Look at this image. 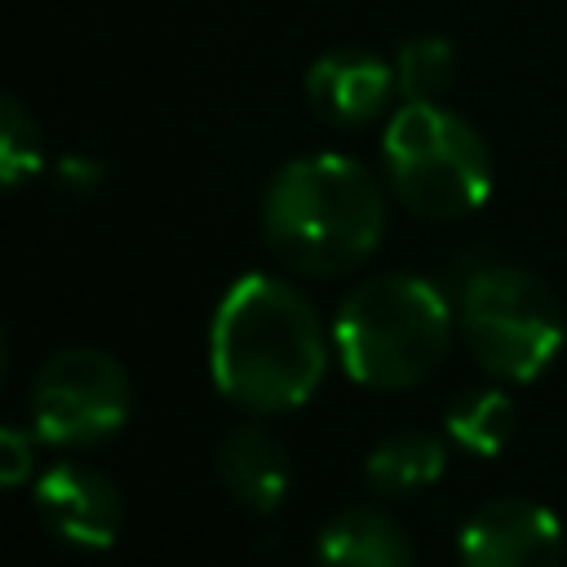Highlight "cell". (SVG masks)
Masks as SVG:
<instances>
[{"instance_id": "6da1fadb", "label": "cell", "mask_w": 567, "mask_h": 567, "mask_svg": "<svg viewBox=\"0 0 567 567\" xmlns=\"http://www.w3.org/2000/svg\"><path fill=\"white\" fill-rule=\"evenodd\" d=\"M328 368L315 306L275 275H244L217 301L208 328L213 385L244 412L275 416L301 408Z\"/></svg>"}, {"instance_id": "7a4b0ae2", "label": "cell", "mask_w": 567, "mask_h": 567, "mask_svg": "<svg viewBox=\"0 0 567 567\" xmlns=\"http://www.w3.org/2000/svg\"><path fill=\"white\" fill-rule=\"evenodd\" d=\"M385 230V190L350 155L284 164L261 199L266 248L297 275H346L372 257Z\"/></svg>"}, {"instance_id": "3957f363", "label": "cell", "mask_w": 567, "mask_h": 567, "mask_svg": "<svg viewBox=\"0 0 567 567\" xmlns=\"http://www.w3.org/2000/svg\"><path fill=\"white\" fill-rule=\"evenodd\" d=\"M346 377L368 390H408L425 381L452 346V306L421 275H372L354 284L332 319Z\"/></svg>"}, {"instance_id": "277c9868", "label": "cell", "mask_w": 567, "mask_h": 567, "mask_svg": "<svg viewBox=\"0 0 567 567\" xmlns=\"http://www.w3.org/2000/svg\"><path fill=\"white\" fill-rule=\"evenodd\" d=\"M394 199L430 221L474 213L492 190V151L483 133L443 102H403L381 137Z\"/></svg>"}, {"instance_id": "5b68a950", "label": "cell", "mask_w": 567, "mask_h": 567, "mask_svg": "<svg viewBox=\"0 0 567 567\" xmlns=\"http://www.w3.org/2000/svg\"><path fill=\"white\" fill-rule=\"evenodd\" d=\"M456 323L483 372L496 381H536L563 346V310L549 284L509 261L465 270Z\"/></svg>"}, {"instance_id": "8992f818", "label": "cell", "mask_w": 567, "mask_h": 567, "mask_svg": "<svg viewBox=\"0 0 567 567\" xmlns=\"http://www.w3.org/2000/svg\"><path fill=\"white\" fill-rule=\"evenodd\" d=\"M133 412L128 372L93 346L58 350L31 381V434L53 447H89L111 439Z\"/></svg>"}, {"instance_id": "52a82bcc", "label": "cell", "mask_w": 567, "mask_h": 567, "mask_svg": "<svg viewBox=\"0 0 567 567\" xmlns=\"http://www.w3.org/2000/svg\"><path fill=\"white\" fill-rule=\"evenodd\" d=\"M461 567H563V523L527 496L478 505L456 536Z\"/></svg>"}, {"instance_id": "ba28073f", "label": "cell", "mask_w": 567, "mask_h": 567, "mask_svg": "<svg viewBox=\"0 0 567 567\" xmlns=\"http://www.w3.org/2000/svg\"><path fill=\"white\" fill-rule=\"evenodd\" d=\"M31 501H35L40 523L58 540L80 545V549H106L120 536V523H124L120 487L102 470H93L84 461L49 465L35 478V496Z\"/></svg>"}, {"instance_id": "9c48e42d", "label": "cell", "mask_w": 567, "mask_h": 567, "mask_svg": "<svg viewBox=\"0 0 567 567\" xmlns=\"http://www.w3.org/2000/svg\"><path fill=\"white\" fill-rule=\"evenodd\" d=\"M394 84V66L368 49H332L306 66V102L319 120L337 128H359L385 115Z\"/></svg>"}, {"instance_id": "30bf717a", "label": "cell", "mask_w": 567, "mask_h": 567, "mask_svg": "<svg viewBox=\"0 0 567 567\" xmlns=\"http://www.w3.org/2000/svg\"><path fill=\"white\" fill-rule=\"evenodd\" d=\"M217 478L235 496V505L252 514H270L288 496L292 461H288V447L266 425L248 421L217 443Z\"/></svg>"}, {"instance_id": "8fae6325", "label": "cell", "mask_w": 567, "mask_h": 567, "mask_svg": "<svg viewBox=\"0 0 567 567\" xmlns=\"http://www.w3.org/2000/svg\"><path fill=\"white\" fill-rule=\"evenodd\" d=\"M315 563L319 567H416V549L385 509L346 505L319 527Z\"/></svg>"}, {"instance_id": "7c38bea8", "label": "cell", "mask_w": 567, "mask_h": 567, "mask_svg": "<svg viewBox=\"0 0 567 567\" xmlns=\"http://www.w3.org/2000/svg\"><path fill=\"white\" fill-rule=\"evenodd\" d=\"M447 465V447L443 439L425 434V430H399V434H385L368 461H363V478L372 492L381 496H412L430 483H439Z\"/></svg>"}, {"instance_id": "4fadbf2b", "label": "cell", "mask_w": 567, "mask_h": 567, "mask_svg": "<svg viewBox=\"0 0 567 567\" xmlns=\"http://www.w3.org/2000/svg\"><path fill=\"white\" fill-rule=\"evenodd\" d=\"M514 425H518V408H514V399L501 385L461 390L447 403V412H443L447 439L461 452H470V456H496V452H505V443L514 439Z\"/></svg>"}, {"instance_id": "5bb4252c", "label": "cell", "mask_w": 567, "mask_h": 567, "mask_svg": "<svg viewBox=\"0 0 567 567\" xmlns=\"http://www.w3.org/2000/svg\"><path fill=\"white\" fill-rule=\"evenodd\" d=\"M456 80V49L443 35H412L394 53V84L403 102H443Z\"/></svg>"}, {"instance_id": "9a60e30c", "label": "cell", "mask_w": 567, "mask_h": 567, "mask_svg": "<svg viewBox=\"0 0 567 567\" xmlns=\"http://www.w3.org/2000/svg\"><path fill=\"white\" fill-rule=\"evenodd\" d=\"M40 128L35 120L22 111V102L4 97L0 106V177L4 186H18L22 177L40 173Z\"/></svg>"}, {"instance_id": "2e32d148", "label": "cell", "mask_w": 567, "mask_h": 567, "mask_svg": "<svg viewBox=\"0 0 567 567\" xmlns=\"http://www.w3.org/2000/svg\"><path fill=\"white\" fill-rule=\"evenodd\" d=\"M0 447H4V456H0V478H4L9 487L27 483V478H31V470H35L31 434H27V430H18V425H9V430L0 434Z\"/></svg>"}]
</instances>
